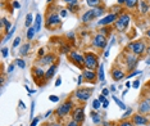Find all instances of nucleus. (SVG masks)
I'll list each match as a JSON object with an SVG mask.
<instances>
[{"label":"nucleus","instance_id":"69168bd1","mask_svg":"<svg viewBox=\"0 0 150 126\" xmlns=\"http://www.w3.org/2000/svg\"><path fill=\"white\" fill-rule=\"evenodd\" d=\"M51 1H53V0H48V3H51Z\"/></svg>","mask_w":150,"mask_h":126},{"label":"nucleus","instance_id":"f3484780","mask_svg":"<svg viewBox=\"0 0 150 126\" xmlns=\"http://www.w3.org/2000/svg\"><path fill=\"white\" fill-rule=\"evenodd\" d=\"M54 61H55V56H53V54H48V56L42 57L39 63H41V64H50V63H54Z\"/></svg>","mask_w":150,"mask_h":126},{"label":"nucleus","instance_id":"473e14b6","mask_svg":"<svg viewBox=\"0 0 150 126\" xmlns=\"http://www.w3.org/2000/svg\"><path fill=\"white\" fill-rule=\"evenodd\" d=\"M15 63H17V66L21 67V68H25L26 67V63H25L23 59H15Z\"/></svg>","mask_w":150,"mask_h":126},{"label":"nucleus","instance_id":"c9c22d12","mask_svg":"<svg viewBox=\"0 0 150 126\" xmlns=\"http://www.w3.org/2000/svg\"><path fill=\"white\" fill-rule=\"evenodd\" d=\"M64 1L69 5H77L78 4V0H64Z\"/></svg>","mask_w":150,"mask_h":126},{"label":"nucleus","instance_id":"cd10ccee","mask_svg":"<svg viewBox=\"0 0 150 126\" xmlns=\"http://www.w3.org/2000/svg\"><path fill=\"white\" fill-rule=\"evenodd\" d=\"M113 101H114V102H116V103H117V104H118V107H119L121 109H122V111H126V109H127V107H126V104H125V103H123L122 101H119V99H118V98H117V96H113Z\"/></svg>","mask_w":150,"mask_h":126},{"label":"nucleus","instance_id":"4d7b16f0","mask_svg":"<svg viewBox=\"0 0 150 126\" xmlns=\"http://www.w3.org/2000/svg\"><path fill=\"white\" fill-rule=\"evenodd\" d=\"M51 113H53V112H51V111H49V112H48V113H46V115H45V117H49V116H50Z\"/></svg>","mask_w":150,"mask_h":126},{"label":"nucleus","instance_id":"a211bd4d","mask_svg":"<svg viewBox=\"0 0 150 126\" xmlns=\"http://www.w3.org/2000/svg\"><path fill=\"white\" fill-rule=\"evenodd\" d=\"M57 72V64H51L50 67H49V70L45 72V79L46 80H50L51 77L54 76V73Z\"/></svg>","mask_w":150,"mask_h":126},{"label":"nucleus","instance_id":"e433bc0d","mask_svg":"<svg viewBox=\"0 0 150 126\" xmlns=\"http://www.w3.org/2000/svg\"><path fill=\"white\" fill-rule=\"evenodd\" d=\"M1 53H3V57L6 58V57H8V53H9V49H8V48H3Z\"/></svg>","mask_w":150,"mask_h":126},{"label":"nucleus","instance_id":"6ab92c4d","mask_svg":"<svg viewBox=\"0 0 150 126\" xmlns=\"http://www.w3.org/2000/svg\"><path fill=\"white\" fill-rule=\"evenodd\" d=\"M41 21H42L41 15L36 14V18H35V27H34L36 32H39V31H40V28H41Z\"/></svg>","mask_w":150,"mask_h":126},{"label":"nucleus","instance_id":"052dcab7","mask_svg":"<svg viewBox=\"0 0 150 126\" xmlns=\"http://www.w3.org/2000/svg\"><path fill=\"white\" fill-rule=\"evenodd\" d=\"M39 54H40V56H44V50H42V49H41L40 51H39Z\"/></svg>","mask_w":150,"mask_h":126},{"label":"nucleus","instance_id":"603ef678","mask_svg":"<svg viewBox=\"0 0 150 126\" xmlns=\"http://www.w3.org/2000/svg\"><path fill=\"white\" fill-rule=\"evenodd\" d=\"M108 106H109V102H108V99H107V101L103 103V108H108Z\"/></svg>","mask_w":150,"mask_h":126},{"label":"nucleus","instance_id":"13d9d810","mask_svg":"<svg viewBox=\"0 0 150 126\" xmlns=\"http://www.w3.org/2000/svg\"><path fill=\"white\" fill-rule=\"evenodd\" d=\"M103 126H110L109 122H103Z\"/></svg>","mask_w":150,"mask_h":126},{"label":"nucleus","instance_id":"09e8293b","mask_svg":"<svg viewBox=\"0 0 150 126\" xmlns=\"http://www.w3.org/2000/svg\"><path fill=\"white\" fill-rule=\"evenodd\" d=\"M99 101L102 102V103H104V102L107 101V96H104L103 94H100V96H99Z\"/></svg>","mask_w":150,"mask_h":126},{"label":"nucleus","instance_id":"c03bdc74","mask_svg":"<svg viewBox=\"0 0 150 126\" xmlns=\"http://www.w3.org/2000/svg\"><path fill=\"white\" fill-rule=\"evenodd\" d=\"M83 80H85V79H83V75H80V76H78V80H77V84L81 86V84H82Z\"/></svg>","mask_w":150,"mask_h":126},{"label":"nucleus","instance_id":"20e7f679","mask_svg":"<svg viewBox=\"0 0 150 126\" xmlns=\"http://www.w3.org/2000/svg\"><path fill=\"white\" fill-rule=\"evenodd\" d=\"M93 46L97 49H104L107 46V37L103 34H96L93 39Z\"/></svg>","mask_w":150,"mask_h":126},{"label":"nucleus","instance_id":"bb28decb","mask_svg":"<svg viewBox=\"0 0 150 126\" xmlns=\"http://www.w3.org/2000/svg\"><path fill=\"white\" fill-rule=\"evenodd\" d=\"M35 34H36V31H35V28L34 27H28V30H27V34H26V36H27L28 40H32L35 36Z\"/></svg>","mask_w":150,"mask_h":126},{"label":"nucleus","instance_id":"dca6fc26","mask_svg":"<svg viewBox=\"0 0 150 126\" xmlns=\"http://www.w3.org/2000/svg\"><path fill=\"white\" fill-rule=\"evenodd\" d=\"M139 112L140 113H148V112H150V99H146V101H144L140 104Z\"/></svg>","mask_w":150,"mask_h":126},{"label":"nucleus","instance_id":"ea45409f","mask_svg":"<svg viewBox=\"0 0 150 126\" xmlns=\"http://www.w3.org/2000/svg\"><path fill=\"white\" fill-rule=\"evenodd\" d=\"M62 53H71V49H69V46H63L60 49Z\"/></svg>","mask_w":150,"mask_h":126},{"label":"nucleus","instance_id":"bf43d9fd","mask_svg":"<svg viewBox=\"0 0 150 126\" xmlns=\"http://www.w3.org/2000/svg\"><path fill=\"white\" fill-rule=\"evenodd\" d=\"M19 104H21L22 108H25V104H23V102H22V101H19Z\"/></svg>","mask_w":150,"mask_h":126},{"label":"nucleus","instance_id":"412c9836","mask_svg":"<svg viewBox=\"0 0 150 126\" xmlns=\"http://www.w3.org/2000/svg\"><path fill=\"white\" fill-rule=\"evenodd\" d=\"M32 72H34V75L36 76V77H40V79H42V77H45V72L40 68V67H35Z\"/></svg>","mask_w":150,"mask_h":126},{"label":"nucleus","instance_id":"de8ad7c7","mask_svg":"<svg viewBox=\"0 0 150 126\" xmlns=\"http://www.w3.org/2000/svg\"><path fill=\"white\" fill-rule=\"evenodd\" d=\"M102 94H103L104 96H108V95H109V89H103Z\"/></svg>","mask_w":150,"mask_h":126},{"label":"nucleus","instance_id":"e2e57ef3","mask_svg":"<svg viewBox=\"0 0 150 126\" xmlns=\"http://www.w3.org/2000/svg\"><path fill=\"white\" fill-rule=\"evenodd\" d=\"M146 64H150V57L148 58V59H146Z\"/></svg>","mask_w":150,"mask_h":126},{"label":"nucleus","instance_id":"2eb2a0df","mask_svg":"<svg viewBox=\"0 0 150 126\" xmlns=\"http://www.w3.org/2000/svg\"><path fill=\"white\" fill-rule=\"evenodd\" d=\"M136 62H137V58H136L135 54H133V56L132 54H128V56H127V62L126 63H127V68H128L130 71L136 66Z\"/></svg>","mask_w":150,"mask_h":126},{"label":"nucleus","instance_id":"0e129e2a","mask_svg":"<svg viewBox=\"0 0 150 126\" xmlns=\"http://www.w3.org/2000/svg\"><path fill=\"white\" fill-rule=\"evenodd\" d=\"M51 126H62V125H60V124H53Z\"/></svg>","mask_w":150,"mask_h":126},{"label":"nucleus","instance_id":"6e6552de","mask_svg":"<svg viewBox=\"0 0 150 126\" xmlns=\"http://www.w3.org/2000/svg\"><path fill=\"white\" fill-rule=\"evenodd\" d=\"M68 57H69V59L76 63L78 67H81V68L85 67V57L82 56V54L78 53V51H71Z\"/></svg>","mask_w":150,"mask_h":126},{"label":"nucleus","instance_id":"9b49d317","mask_svg":"<svg viewBox=\"0 0 150 126\" xmlns=\"http://www.w3.org/2000/svg\"><path fill=\"white\" fill-rule=\"evenodd\" d=\"M72 117H73V120H74V121H77L78 124H81V122L85 120V112H83V108H82V107H77V108L73 111Z\"/></svg>","mask_w":150,"mask_h":126},{"label":"nucleus","instance_id":"c756f323","mask_svg":"<svg viewBox=\"0 0 150 126\" xmlns=\"http://www.w3.org/2000/svg\"><path fill=\"white\" fill-rule=\"evenodd\" d=\"M26 26H27V27H31V25H32V14L31 13H28L27 15H26Z\"/></svg>","mask_w":150,"mask_h":126},{"label":"nucleus","instance_id":"680f3d73","mask_svg":"<svg viewBox=\"0 0 150 126\" xmlns=\"http://www.w3.org/2000/svg\"><path fill=\"white\" fill-rule=\"evenodd\" d=\"M146 35H148V37L150 39V28H149V30H148V32H146Z\"/></svg>","mask_w":150,"mask_h":126},{"label":"nucleus","instance_id":"864d4df0","mask_svg":"<svg viewBox=\"0 0 150 126\" xmlns=\"http://www.w3.org/2000/svg\"><path fill=\"white\" fill-rule=\"evenodd\" d=\"M60 14H62V17H66V15H67V11H66V9H63V11L60 12Z\"/></svg>","mask_w":150,"mask_h":126},{"label":"nucleus","instance_id":"1a4fd4ad","mask_svg":"<svg viewBox=\"0 0 150 126\" xmlns=\"http://www.w3.org/2000/svg\"><path fill=\"white\" fill-rule=\"evenodd\" d=\"M117 19H118V14H117V13H113V14H109V15H107V17L102 18L99 22H97V25L102 26V27H104V26H108V25L114 23Z\"/></svg>","mask_w":150,"mask_h":126},{"label":"nucleus","instance_id":"f8f14e48","mask_svg":"<svg viewBox=\"0 0 150 126\" xmlns=\"http://www.w3.org/2000/svg\"><path fill=\"white\" fill-rule=\"evenodd\" d=\"M132 122H133V125L144 126V125L148 124V118H146L145 116H142L141 113H139V115H133V117H132Z\"/></svg>","mask_w":150,"mask_h":126},{"label":"nucleus","instance_id":"a878e982","mask_svg":"<svg viewBox=\"0 0 150 126\" xmlns=\"http://www.w3.org/2000/svg\"><path fill=\"white\" fill-rule=\"evenodd\" d=\"M140 9H141V13H148V11H149V5L146 4V1L145 0H141L140 1Z\"/></svg>","mask_w":150,"mask_h":126},{"label":"nucleus","instance_id":"39448f33","mask_svg":"<svg viewBox=\"0 0 150 126\" xmlns=\"http://www.w3.org/2000/svg\"><path fill=\"white\" fill-rule=\"evenodd\" d=\"M72 107H73L72 101H67V102H64L63 104H62L60 107L57 109V111H55V113L59 116V117H63V116H67L68 113H69L71 109H72Z\"/></svg>","mask_w":150,"mask_h":126},{"label":"nucleus","instance_id":"f704fd0d","mask_svg":"<svg viewBox=\"0 0 150 126\" xmlns=\"http://www.w3.org/2000/svg\"><path fill=\"white\" fill-rule=\"evenodd\" d=\"M49 101H50V102H54V103H57V102H59V98H58L57 95H50V96H49Z\"/></svg>","mask_w":150,"mask_h":126},{"label":"nucleus","instance_id":"49530a36","mask_svg":"<svg viewBox=\"0 0 150 126\" xmlns=\"http://www.w3.org/2000/svg\"><path fill=\"white\" fill-rule=\"evenodd\" d=\"M13 8H14V9H18V8H21V4H19L18 1H13Z\"/></svg>","mask_w":150,"mask_h":126},{"label":"nucleus","instance_id":"393cba45","mask_svg":"<svg viewBox=\"0 0 150 126\" xmlns=\"http://www.w3.org/2000/svg\"><path fill=\"white\" fill-rule=\"evenodd\" d=\"M97 79L100 81H104V64H99V71H97Z\"/></svg>","mask_w":150,"mask_h":126},{"label":"nucleus","instance_id":"5fc2aeb1","mask_svg":"<svg viewBox=\"0 0 150 126\" xmlns=\"http://www.w3.org/2000/svg\"><path fill=\"white\" fill-rule=\"evenodd\" d=\"M125 1H126V0H118V4L122 5V4H125Z\"/></svg>","mask_w":150,"mask_h":126},{"label":"nucleus","instance_id":"4be33fe9","mask_svg":"<svg viewBox=\"0 0 150 126\" xmlns=\"http://www.w3.org/2000/svg\"><path fill=\"white\" fill-rule=\"evenodd\" d=\"M137 3H139V0H126L125 5H126V8L132 9V8H135V6L137 5Z\"/></svg>","mask_w":150,"mask_h":126},{"label":"nucleus","instance_id":"58836bf2","mask_svg":"<svg viewBox=\"0 0 150 126\" xmlns=\"http://www.w3.org/2000/svg\"><path fill=\"white\" fill-rule=\"evenodd\" d=\"M39 122H40V117H36V118H34V120H32V122H31L30 126H36Z\"/></svg>","mask_w":150,"mask_h":126},{"label":"nucleus","instance_id":"f257e3e1","mask_svg":"<svg viewBox=\"0 0 150 126\" xmlns=\"http://www.w3.org/2000/svg\"><path fill=\"white\" fill-rule=\"evenodd\" d=\"M104 13V8L103 6H97V8H91L90 11L85 12L83 15H82V22L87 23V22H91L93 19L97 18L99 15H102Z\"/></svg>","mask_w":150,"mask_h":126},{"label":"nucleus","instance_id":"c85d7f7f","mask_svg":"<svg viewBox=\"0 0 150 126\" xmlns=\"http://www.w3.org/2000/svg\"><path fill=\"white\" fill-rule=\"evenodd\" d=\"M1 25L5 27V30H6V32H9V28L12 27V25H11V22L8 21L6 18H1Z\"/></svg>","mask_w":150,"mask_h":126},{"label":"nucleus","instance_id":"79ce46f5","mask_svg":"<svg viewBox=\"0 0 150 126\" xmlns=\"http://www.w3.org/2000/svg\"><path fill=\"white\" fill-rule=\"evenodd\" d=\"M100 34H103V35H108L109 34V30L107 27H102V31H100Z\"/></svg>","mask_w":150,"mask_h":126},{"label":"nucleus","instance_id":"7c9ffc66","mask_svg":"<svg viewBox=\"0 0 150 126\" xmlns=\"http://www.w3.org/2000/svg\"><path fill=\"white\" fill-rule=\"evenodd\" d=\"M100 107H102V102H100L99 99H95V101L93 102V108L94 109H99Z\"/></svg>","mask_w":150,"mask_h":126},{"label":"nucleus","instance_id":"4468645a","mask_svg":"<svg viewBox=\"0 0 150 126\" xmlns=\"http://www.w3.org/2000/svg\"><path fill=\"white\" fill-rule=\"evenodd\" d=\"M110 75H112V79L114 81H121V80L125 77V72L121 68H113L110 71Z\"/></svg>","mask_w":150,"mask_h":126},{"label":"nucleus","instance_id":"5701e85b","mask_svg":"<svg viewBox=\"0 0 150 126\" xmlns=\"http://www.w3.org/2000/svg\"><path fill=\"white\" fill-rule=\"evenodd\" d=\"M90 116H91V118H93L94 124H100V122H102V117H100L99 113H96V112H91Z\"/></svg>","mask_w":150,"mask_h":126},{"label":"nucleus","instance_id":"a18cd8bd","mask_svg":"<svg viewBox=\"0 0 150 126\" xmlns=\"http://www.w3.org/2000/svg\"><path fill=\"white\" fill-rule=\"evenodd\" d=\"M139 86H140V81H133V82H132V88L139 89Z\"/></svg>","mask_w":150,"mask_h":126},{"label":"nucleus","instance_id":"8fccbe9b","mask_svg":"<svg viewBox=\"0 0 150 126\" xmlns=\"http://www.w3.org/2000/svg\"><path fill=\"white\" fill-rule=\"evenodd\" d=\"M60 85H62V79H60V77H58L57 82H55V86H60Z\"/></svg>","mask_w":150,"mask_h":126},{"label":"nucleus","instance_id":"3c124183","mask_svg":"<svg viewBox=\"0 0 150 126\" xmlns=\"http://www.w3.org/2000/svg\"><path fill=\"white\" fill-rule=\"evenodd\" d=\"M139 73H141V71H135V72H132L131 75L128 76V79H130V77H132V76H136V75H139Z\"/></svg>","mask_w":150,"mask_h":126},{"label":"nucleus","instance_id":"7ed1b4c3","mask_svg":"<svg viewBox=\"0 0 150 126\" xmlns=\"http://www.w3.org/2000/svg\"><path fill=\"white\" fill-rule=\"evenodd\" d=\"M85 67H86L87 70H95L96 67H99L97 58H96L95 54H93V53L85 54Z\"/></svg>","mask_w":150,"mask_h":126},{"label":"nucleus","instance_id":"0eeeda50","mask_svg":"<svg viewBox=\"0 0 150 126\" xmlns=\"http://www.w3.org/2000/svg\"><path fill=\"white\" fill-rule=\"evenodd\" d=\"M91 95H93V90L89 89V88H81L76 92V98L81 102L87 101Z\"/></svg>","mask_w":150,"mask_h":126},{"label":"nucleus","instance_id":"2f4dec72","mask_svg":"<svg viewBox=\"0 0 150 126\" xmlns=\"http://www.w3.org/2000/svg\"><path fill=\"white\" fill-rule=\"evenodd\" d=\"M14 31H15V27H12V30H11V31L6 32V36H5V39H4V41H6L8 39H11V37H12V35L14 34Z\"/></svg>","mask_w":150,"mask_h":126},{"label":"nucleus","instance_id":"37998d69","mask_svg":"<svg viewBox=\"0 0 150 126\" xmlns=\"http://www.w3.org/2000/svg\"><path fill=\"white\" fill-rule=\"evenodd\" d=\"M131 113H132V109H131V108H130V109H127V111H126V113L123 115V118H127V117H128V116L131 115Z\"/></svg>","mask_w":150,"mask_h":126},{"label":"nucleus","instance_id":"f03ea898","mask_svg":"<svg viewBox=\"0 0 150 126\" xmlns=\"http://www.w3.org/2000/svg\"><path fill=\"white\" fill-rule=\"evenodd\" d=\"M130 21H131V17H130L127 13H123V14H121L118 19L114 22V26H116L117 30L122 32V31H125L126 27L130 25Z\"/></svg>","mask_w":150,"mask_h":126},{"label":"nucleus","instance_id":"aec40b11","mask_svg":"<svg viewBox=\"0 0 150 126\" xmlns=\"http://www.w3.org/2000/svg\"><path fill=\"white\" fill-rule=\"evenodd\" d=\"M30 49H31L30 43H28V44H25V45H22V46H21V49H19V53H21V56H27L28 51H30Z\"/></svg>","mask_w":150,"mask_h":126},{"label":"nucleus","instance_id":"72a5a7b5","mask_svg":"<svg viewBox=\"0 0 150 126\" xmlns=\"http://www.w3.org/2000/svg\"><path fill=\"white\" fill-rule=\"evenodd\" d=\"M19 43H21V37L17 36V37L14 39V41H13V48H17L18 45H19Z\"/></svg>","mask_w":150,"mask_h":126},{"label":"nucleus","instance_id":"423d86ee","mask_svg":"<svg viewBox=\"0 0 150 126\" xmlns=\"http://www.w3.org/2000/svg\"><path fill=\"white\" fill-rule=\"evenodd\" d=\"M128 48L132 50V53L135 54V56H140V54H142L145 51V43L144 41H135V43H131L128 45Z\"/></svg>","mask_w":150,"mask_h":126},{"label":"nucleus","instance_id":"b1692460","mask_svg":"<svg viewBox=\"0 0 150 126\" xmlns=\"http://www.w3.org/2000/svg\"><path fill=\"white\" fill-rule=\"evenodd\" d=\"M86 3L91 8H97L100 5V3H102V0H86Z\"/></svg>","mask_w":150,"mask_h":126},{"label":"nucleus","instance_id":"6e6d98bb","mask_svg":"<svg viewBox=\"0 0 150 126\" xmlns=\"http://www.w3.org/2000/svg\"><path fill=\"white\" fill-rule=\"evenodd\" d=\"M13 68H14V67H13V66H9V67H8V72H12Z\"/></svg>","mask_w":150,"mask_h":126},{"label":"nucleus","instance_id":"4c0bfd02","mask_svg":"<svg viewBox=\"0 0 150 126\" xmlns=\"http://www.w3.org/2000/svg\"><path fill=\"white\" fill-rule=\"evenodd\" d=\"M118 126H133V124L130 122V121H123V122H121Z\"/></svg>","mask_w":150,"mask_h":126},{"label":"nucleus","instance_id":"9d476101","mask_svg":"<svg viewBox=\"0 0 150 126\" xmlns=\"http://www.w3.org/2000/svg\"><path fill=\"white\" fill-rule=\"evenodd\" d=\"M60 25V17L57 14V13H51V14L48 15L46 19V26L48 27H53V26H58Z\"/></svg>","mask_w":150,"mask_h":126},{"label":"nucleus","instance_id":"ddd939ff","mask_svg":"<svg viewBox=\"0 0 150 126\" xmlns=\"http://www.w3.org/2000/svg\"><path fill=\"white\" fill-rule=\"evenodd\" d=\"M82 75H83V79L86 80V81H89V82H94V81H96V79H97V73L94 70L85 71Z\"/></svg>","mask_w":150,"mask_h":126},{"label":"nucleus","instance_id":"a19ab883","mask_svg":"<svg viewBox=\"0 0 150 126\" xmlns=\"http://www.w3.org/2000/svg\"><path fill=\"white\" fill-rule=\"evenodd\" d=\"M67 126H80V125H78V122H77V121L72 120V121H69V122H68Z\"/></svg>","mask_w":150,"mask_h":126}]
</instances>
